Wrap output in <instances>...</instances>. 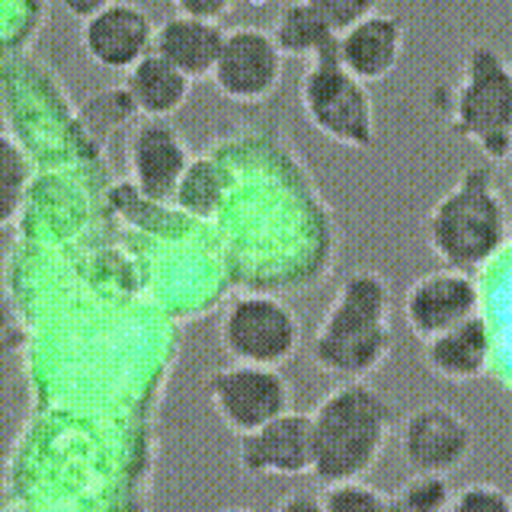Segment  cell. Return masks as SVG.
<instances>
[{"label":"cell","instance_id":"obj_27","mask_svg":"<svg viewBox=\"0 0 512 512\" xmlns=\"http://www.w3.org/2000/svg\"><path fill=\"white\" fill-rule=\"evenodd\" d=\"M496 167H500L503 170V176H506V183L512 186V144H509V151H506V157L500 160V164H496Z\"/></svg>","mask_w":512,"mask_h":512},{"label":"cell","instance_id":"obj_12","mask_svg":"<svg viewBox=\"0 0 512 512\" xmlns=\"http://www.w3.org/2000/svg\"><path fill=\"white\" fill-rule=\"evenodd\" d=\"M192 157L196 154H192L186 135L170 119H138L128 135V173L141 196L151 202H173Z\"/></svg>","mask_w":512,"mask_h":512},{"label":"cell","instance_id":"obj_16","mask_svg":"<svg viewBox=\"0 0 512 512\" xmlns=\"http://www.w3.org/2000/svg\"><path fill=\"white\" fill-rule=\"evenodd\" d=\"M423 365L452 384L480 381L493 365V327L484 314L445 330L423 343Z\"/></svg>","mask_w":512,"mask_h":512},{"label":"cell","instance_id":"obj_14","mask_svg":"<svg viewBox=\"0 0 512 512\" xmlns=\"http://www.w3.org/2000/svg\"><path fill=\"white\" fill-rule=\"evenodd\" d=\"M237 468L244 477H304L314 468L311 416L288 410L279 420L237 439Z\"/></svg>","mask_w":512,"mask_h":512},{"label":"cell","instance_id":"obj_7","mask_svg":"<svg viewBox=\"0 0 512 512\" xmlns=\"http://www.w3.org/2000/svg\"><path fill=\"white\" fill-rule=\"evenodd\" d=\"M205 397L224 429H231L237 439L295 410L292 381L279 368L228 362L205 375Z\"/></svg>","mask_w":512,"mask_h":512},{"label":"cell","instance_id":"obj_18","mask_svg":"<svg viewBox=\"0 0 512 512\" xmlns=\"http://www.w3.org/2000/svg\"><path fill=\"white\" fill-rule=\"evenodd\" d=\"M125 90L141 119H170L173 112H180L189 103L192 80L151 52L125 74Z\"/></svg>","mask_w":512,"mask_h":512},{"label":"cell","instance_id":"obj_11","mask_svg":"<svg viewBox=\"0 0 512 512\" xmlns=\"http://www.w3.org/2000/svg\"><path fill=\"white\" fill-rule=\"evenodd\" d=\"M404 320L420 343L480 314V285L471 272L432 269L416 276L404 292Z\"/></svg>","mask_w":512,"mask_h":512},{"label":"cell","instance_id":"obj_6","mask_svg":"<svg viewBox=\"0 0 512 512\" xmlns=\"http://www.w3.org/2000/svg\"><path fill=\"white\" fill-rule=\"evenodd\" d=\"M218 343L237 365L282 368L304 346L301 317L288 301L269 292L234 295L218 317Z\"/></svg>","mask_w":512,"mask_h":512},{"label":"cell","instance_id":"obj_26","mask_svg":"<svg viewBox=\"0 0 512 512\" xmlns=\"http://www.w3.org/2000/svg\"><path fill=\"white\" fill-rule=\"evenodd\" d=\"M13 336H16V327H13V314L4 301H0V359L7 356L13 349Z\"/></svg>","mask_w":512,"mask_h":512},{"label":"cell","instance_id":"obj_21","mask_svg":"<svg viewBox=\"0 0 512 512\" xmlns=\"http://www.w3.org/2000/svg\"><path fill=\"white\" fill-rule=\"evenodd\" d=\"M135 116H138V109L132 103V96H128L125 84L103 87L84 100V119L93 132H116V128L132 122Z\"/></svg>","mask_w":512,"mask_h":512},{"label":"cell","instance_id":"obj_15","mask_svg":"<svg viewBox=\"0 0 512 512\" xmlns=\"http://www.w3.org/2000/svg\"><path fill=\"white\" fill-rule=\"evenodd\" d=\"M407 48V26L400 23V16L375 7L372 13L349 26L340 39H336V58L343 68L362 80L365 87L388 80L400 61H404Z\"/></svg>","mask_w":512,"mask_h":512},{"label":"cell","instance_id":"obj_5","mask_svg":"<svg viewBox=\"0 0 512 512\" xmlns=\"http://www.w3.org/2000/svg\"><path fill=\"white\" fill-rule=\"evenodd\" d=\"M298 103L304 119L324 138L349 151L375 148L378 119L372 90L343 68L336 58V45L308 61L298 84Z\"/></svg>","mask_w":512,"mask_h":512},{"label":"cell","instance_id":"obj_22","mask_svg":"<svg viewBox=\"0 0 512 512\" xmlns=\"http://www.w3.org/2000/svg\"><path fill=\"white\" fill-rule=\"evenodd\" d=\"M324 512H394L391 493L372 487L368 480H352V484H333L320 490Z\"/></svg>","mask_w":512,"mask_h":512},{"label":"cell","instance_id":"obj_23","mask_svg":"<svg viewBox=\"0 0 512 512\" xmlns=\"http://www.w3.org/2000/svg\"><path fill=\"white\" fill-rule=\"evenodd\" d=\"M448 512H512V493L490 480H471L452 493Z\"/></svg>","mask_w":512,"mask_h":512},{"label":"cell","instance_id":"obj_4","mask_svg":"<svg viewBox=\"0 0 512 512\" xmlns=\"http://www.w3.org/2000/svg\"><path fill=\"white\" fill-rule=\"evenodd\" d=\"M448 125L500 164L512 144V58L490 39H474L461 52L458 80L448 96Z\"/></svg>","mask_w":512,"mask_h":512},{"label":"cell","instance_id":"obj_19","mask_svg":"<svg viewBox=\"0 0 512 512\" xmlns=\"http://www.w3.org/2000/svg\"><path fill=\"white\" fill-rule=\"evenodd\" d=\"M228 196V176L215 164L212 157H192V164L186 167L180 186H176V208L192 218H215Z\"/></svg>","mask_w":512,"mask_h":512},{"label":"cell","instance_id":"obj_9","mask_svg":"<svg viewBox=\"0 0 512 512\" xmlns=\"http://www.w3.org/2000/svg\"><path fill=\"white\" fill-rule=\"evenodd\" d=\"M285 55L263 26H231L212 71L215 90L231 103H266L282 87Z\"/></svg>","mask_w":512,"mask_h":512},{"label":"cell","instance_id":"obj_20","mask_svg":"<svg viewBox=\"0 0 512 512\" xmlns=\"http://www.w3.org/2000/svg\"><path fill=\"white\" fill-rule=\"evenodd\" d=\"M29 157L10 132H0V224H10L26 202Z\"/></svg>","mask_w":512,"mask_h":512},{"label":"cell","instance_id":"obj_25","mask_svg":"<svg viewBox=\"0 0 512 512\" xmlns=\"http://www.w3.org/2000/svg\"><path fill=\"white\" fill-rule=\"evenodd\" d=\"M272 512H324L320 490H292V493H285Z\"/></svg>","mask_w":512,"mask_h":512},{"label":"cell","instance_id":"obj_17","mask_svg":"<svg viewBox=\"0 0 512 512\" xmlns=\"http://www.w3.org/2000/svg\"><path fill=\"white\" fill-rule=\"evenodd\" d=\"M224 36H228V29L218 23L189 20V16L170 10V16H164V20L157 23L154 55L170 61L176 71L192 80V84H196V80H212Z\"/></svg>","mask_w":512,"mask_h":512},{"label":"cell","instance_id":"obj_28","mask_svg":"<svg viewBox=\"0 0 512 512\" xmlns=\"http://www.w3.org/2000/svg\"><path fill=\"white\" fill-rule=\"evenodd\" d=\"M218 512H256V509H250V506H224Z\"/></svg>","mask_w":512,"mask_h":512},{"label":"cell","instance_id":"obj_13","mask_svg":"<svg viewBox=\"0 0 512 512\" xmlns=\"http://www.w3.org/2000/svg\"><path fill=\"white\" fill-rule=\"evenodd\" d=\"M372 10V0H295L279 10L269 32L285 58L311 61Z\"/></svg>","mask_w":512,"mask_h":512},{"label":"cell","instance_id":"obj_8","mask_svg":"<svg viewBox=\"0 0 512 512\" xmlns=\"http://www.w3.org/2000/svg\"><path fill=\"white\" fill-rule=\"evenodd\" d=\"M397 452L413 474L452 477L477 448L474 423L442 400H426L397 423Z\"/></svg>","mask_w":512,"mask_h":512},{"label":"cell","instance_id":"obj_24","mask_svg":"<svg viewBox=\"0 0 512 512\" xmlns=\"http://www.w3.org/2000/svg\"><path fill=\"white\" fill-rule=\"evenodd\" d=\"M231 10H234V0H176L173 4V13L189 16V20H202V23H218V26H224Z\"/></svg>","mask_w":512,"mask_h":512},{"label":"cell","instance_id":"obj_1","mask_svg":"<svg viewBox=\"0 0 512 512\" xmlns=\"http://www.w3.org/2000/svg\"><path fill=\"white\" fill-rule=\"evenodd\" d=\"M394 352V288L381 269H352L314 327L308 356L336 381H368Z\"/></svg>","mask_w":512,"mask_h":512},{"label":"cell","instance_id":"obj_2","mask_svg":"<svg viewBox=\"0 0 512 512\" xmlns=\"http://www.w3.org/2000/svg\"><path fill=\"white\" fill-rule=\"evenodd\" d=\"M311 416L314 468L320 487L365 480L397 432V404L372 381H340L317 400Z\"/></svg>","mask_w":512,"mask_h":512},{"label":"cell","instance_id":"obj_3","mask_svg":"<svg viewBox=\"0 0 512 512\" xmlns=\"http://www.w3.org/2000/svg\"><path fill=\"white\" fill-rule=\"evenodd\" d=\"M512 237V215L493 164L464 167L429 205L423 240L445 269L474 272L490 266Z\"/></svg>","mask_w":512,"mask_h":512},{"label":"cell","instance_id":"obj_10","mask_svg":"<svg viewBox=\"0 0 512 512\" xmlns=\"http://www.w3.org/2000/svg\"><path fill=\"white\" fill-rule=\"evenodd\" d=\"M154 32L157 23L144 4L106 0L87 23L77 26V39L96 68L128 74L141 58L154 52Z\"/></svg>","mask_w":512,"mask_h":512}]
</instances>
